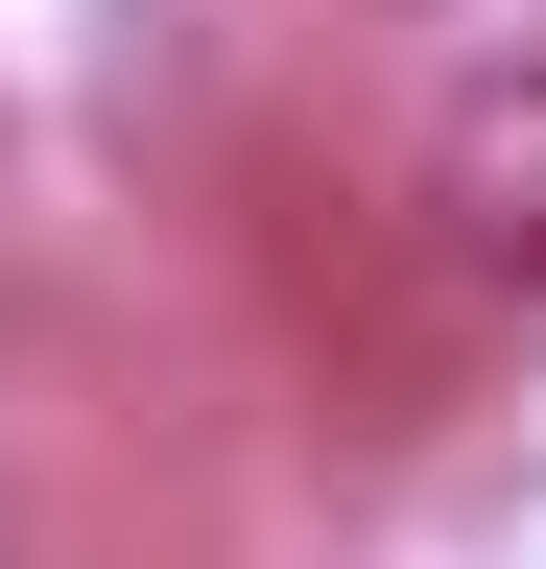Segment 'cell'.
<instances>
[{"mask_svg":"<svg viewBox=\"0 0 546 569\" xmlns=\"http://www.w3.org/2000/svg\"><path fill=\"white\" fill-rule=\"evenodd\" d=\"M428 238H451V284L546 309V48H523V71H475V96L428 119Z\"/></svg>","mask_w":546,"mask_h":569,"instance_id":"obj_1","label":"cell"}]
</instances>
